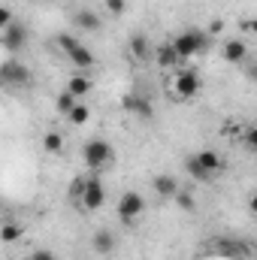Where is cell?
<instances>
[{
    "label": "cell",
    "mask_w": 257,
    "mask_h": 260,
    "mask_svg": "<svg viewBox=\"0 0 257 260\" xmlns=\"http://www.w3.org/2000/svg\"><path fill=\"white\" fill-rule=\"evenodd\" d=\"M173 46H176L179 58L188 61V58H197L200 52H206V46H209V34L200 30V27H188V30H182V34L173 37Z\"/></svg>",
    "instance_id": "cell-1"
},
{
    "label": "cell",
    "mask_w": 257,
    "mask_h": 260,
    "mask_svg": "<svg viewBox=\"0 0 257 260\" xmlns=\"http://www.w3.org/2000/svg\"><path fill=\"white\" fill-rule=\"evenodd\" d=\"M82 157H85V164H88L94 173H100V170H106V167L115 160V148H112L106 139H88L85 148H82Z\"/></svg>",
    "instance_id": "cell-2"
},
{
    "label": "cell",
    "mask_w": 257,
    "mask_h": 260,
    "mask_svg": "<svg viewBox=\"0 0 257 260\" xmlns=\"http://www.w3.org/2000/svg\"><path fill=\"white\" fill-rule=\"evenodd\" d=\"M58 46L64 49V55L76 67H82V70H91V67H94V52H91L79 37H73V34H58Z\"/></svg>",
    "instance_id": "cell-3"
},
{
    "label": "cell",
    "mask_w": 257,
    "mask_h": 260,
    "mask_svg": "<svg viewBox=\"0 0 257 260\" xmlns=\"http://www.w3.org/2000/svg\"><path fill=\"white\" fill-rule=\"evenodd\" d=\"M209 254H215L221 260H248L251 245L242 242V239H233V236H221V239L209 242Z\"/></svg>",
    "instance_id": "cell-4"
},
{
    "label": "cell",
    "mask_w": 257,
    "mask_h": 260,
    "mask_svg": "<svg viewBox=\"0 0 257 260\" xmlns=\"http://www.w3.org/2000/svg\"><path fill=\"white\" fill-rule=\"evenodd\" d=\"M170 91H173V97L176 100H194L197 94H200V76L194 73V70H182L173 82H170Z\"/></svg>",
    "instance_id": "cell-5"
},
{
    "label": "cell",
    "mask_w": 257,
    "mask_h": 260,
    "mask_svg": "<svg viewBox=\"0 0 257 260\" xmlns=\"http://www.w3.org/2000/svg\"><path fill=\"white\" fill-rule=\"evenodd\" d=\"M79 203H82V209H88V212H97V209L106 203V188H103V182H100L97 173L85 179V188H82Z\"/></svg>",
    "instance_id": "cell-6"
},
{
    "label": "cell",
    "mask_w": 257,
    "mask_h": 260,
    "mask_svg": "<svg viewBox=\"0 0 257 260\" xmlns=\"http://www.w3.org/2000/svg\"><path fill=\"white\" fill-rule=\"evenodd\" d=\"M118 218L121 221H136L142 212H145V197L139 194V191H127V194H121V200H118Z\"/></svg>",
    "instance_id": "cell-7"
},
{
    "label": "cell",
    "mask_w": 257,
    "mask_h": 260,
    "mask_svg": "<svg viewBox=\"0 0 257 260\" xmlns=\"http://www.w3.org/2000/svg\"><path fill=\"white\" fill-rule=\"evenodd\" d=\"M0 79H3V85H9V88L27 85V82H30V70L24 64H18L15 58H6V61L0 64Z\"/></svg>",
    "instance_id": "cell-8"
},
{
    "label": "cell",
    "mask_w": 257,
    "mask_h": 260,
    "mask_svg": "<svg viewBox=\"0 0 257 260\" xmlns=\"http://www.w3.org/2000/svg\"><path fill=\"white\" fill-rule=\"evenodd\" d=\"M0 43H3V49L12 55V52H21L24 46H27V30H24V24H18V21H12L6 30H0Z\"/></svg>",
    "instance_id": "cell-9"
},
{
    "label": "cell",
    "mask_w": 257,
    "mask_h": 260,
    "mask_svg": "<svg viewBox=\"0 0 257 260\" xmlns=\"http://www.w3.org/2000/svg\"><path fill=\"white\" fill-rule=\"evenodd\" d=\"M221 58L227 61V64H245L248 61V46H245V40H239V37H233V40H227L224 43V49H221Z\"/></svg>",
    "instance_id": "cell-10"
},
{
    "label": "cell",
    "mask_w": 257,
    "mask_h": 260,
    "mask_svg": "<svg viewBox=\"0 0 257 260\" xmlns=\"http://www.w3.org/2000/svg\"><path fill=\"white\" fill-rule=\"evenodd\" d=\"M194 157H197V164H200L209 176H218V173L224 170V157H221L218 151H212V148H203V151H197Z\"/></svg>",
    "instance_id": "cell-11"
},
{
    "label": "cell",
    "mask_w": 257,
    "mask_h": 260,
    "mask_svg": "<svg viewBox=\"0 0 257 260\" xmlns=\"http://www.w3.org/2000/svg\"><path fill=\"white\" fill-rule=\"evenodd\" d=\"M151 188H154V194L160 197V200H176V194H179V182L173 176H154Z\"/></svg>",
    "instance_id": "cell-12"
},
{
    "label": "cell",
    "mask_w": 257,
    "mask_h": 260,
    "mask_svg": "<svg viewBox=\"0 0 257 260\" xmlns=\"http://www.w3.org/2000/svg\"><path fill=\"white\" fill-rule=\"evenodd\" d=\"M73 24H76L79 30H100V27H103L100 15H97V12H91V9H76Z\"/></svg>",
    "instance_id": "cell-13"
},
{
    "label": "cell",
    "mask_w": 257,
    "mask_h": 260,
    "mask_svg": "<svg viewBox=\"0 0 257 260\" xmlns=\"http://www.w3.org/2000/svg\"><path fill=\"white\" fill-rule=\"evenodd\" d=\"M154 61L167 70V67H176L182 58H179V52H176V46H173V43H164V46H157V49H154Z\"/></svg>",
    "instance_id": "cell-14"
},
{
    "label": "cell",
    "mask_w": 257,
    "mask_h": 260,
    "mask_svg": "<svg viewBox=\"0 0 257 260\" xmlns=\"http://www.w3.org/2000/svg\"><path fill=\"white\" fill-rule=\"evenodd\" d=\"M91 245H94L97 254H112V251H115V236H112L109 230H97V233L91 236Z\"/></svg>",
    "instance_id": "cell-15"
},
{
    "label": "cell",
    "mask_w": 257,
    "mask_h": 260,
    "mask_svg": "<svg viewBox=\"0 0 257 260\" xmlns=\"http://www.w3.org/2000/svg\"><path fill=\"white\" fill-rule=\"evenodd\" d=\"M130 55L136 58V61H145V58H151L154 52H151V46H148V40H145V34H136L133 40H130Z\"/></svg>",
    "instance_id": "cell-16"
},
{
    "label": "cell",
    "mask_w": 257,
    "mask_h": 260,
    "mask_svg": "<svg viewBox=\"0 0 257 260\" xmlns=\"http://www.w3.org/2000/svg\"><path fill=\"white\" fill-rule=\"evenodd\" d=\"M124 109L142 115V118H151V103H148L145 97H124Z\"/></svg>",
    "instance_id": "cell-17"
},
{
    "label": "cell",
    "mask_w": 257,
    "mask_h": 260,
    "mask_svg": "<svg viewBox=\"0 0 257 260\" xmlns=\"http://www.w3.org/2000/svg\"><path fill=\"white\" fill-rule=\"evenodd\" d=\"M67 91H70L76 100H82V97L91 91V79H88V76H73V79L67 82Z\"/></svg>",
    "instance_id": "cell-18"
},
{
    "label": "cell",
    "mask_w": 257,
    "mask_h": 260,
    "mask_svg": "<svg viewBox=\"0 0 257 260\" xmlns=\"http://www.w3.org/2000/svg\"><path fill=\"white\" fill-rule=\"evenodd\" d=\"M43 148H46L49 154H61V151H64V136L55 133V130H49V133L43 136Z\"/></svg>",
    "instance_id": "cell-19"
},
{
    "label": "cell",
    "mask_w": 257,
    "mask_h": 260,
    "mask_svg": "<svg viewBox=\"0 0 257 260\" xmlns=\"http://www.w3.org/2000/svg\"><path fill=\"white\" fill-rule=\"evenodd\" d=\"M70 118V124H76V127H82V124H88L91 121V109L85 106V103H76V109L67 115Z\"/></svg>",
    "instance_id": "cell-20"
},
{
    "label": "cell",
    "mask_w": 257,
    "mask_h": 260,
    "mask_svg": "<svg viewBox=\"0 0 257 260\" xmlns=\"http://www.w3.org/2000/svg\"><path fill=\"white\" fill-rule=\"evenodd\" d=\"M21 233H24V230H21L15 221H6V224H3V230H0V239H3L6 245H12L15 239H21Z\"/></svg>",
    "instance_id": "cell-21"
},
{
    "label": "cell",
    "mask_w": 257,
    "mask_h": 260,
    "mask_svg": "<svg viewBox=\"0 0 257 260\" xmlns=\"http://www.w3.org/2000/svg\"><path fill=\"white\" fill-rule=\"evenodd\" d=\"M185 170H188V173H191L194 179H197V182H212V176H209V173H206V170H203V167H200V164H197V157H188V160H185Z\"/></svg>",
    "instance_id": "cell-22"
},
{
    "label": "cell",
    "mask_w": 257,
    "mask_h": 260,
    "mask_svg": "<svg viewBox=\"0 0 257 260\" xmlns=\"http://www.w3.org/2000/svg\"><path fill=\"white\" fill-rule=\"evenodd\" d=\"M76 103H79V100H76V97H73L70 91H61V94H58V100H55L58 112H64V115H70V112L76 109Z\"/></svg>",
    "instance_id": "cell-23"
},
{
    "label": "cell",
    "mask_w": 257,
    "mask_h": 260,
    "mask_svg": "<svg viewBox=\"0 0 257 260\" xmlns=\"http://www.w3.org/2000/svg\"><path fill=\"white\" fill-rule=\"evenodd\" d=\"M242 142H245V148H248L251 154H257V124L245 127V133H242Z\"/></svg>",
    "instance_id": "cell-24"
},
{
    "label": "cell",
    "mask_w": 257,
    "mask_h": 260,
    "mask_svg": "<svg viewBox=\"0 0 257 260\" xmlns=\"http://www.w3.org/2000/svg\"><path fill=\"white\" fill-rule=\"evenodd\" d=\"M103 6H106L109 15H124L127 12V0H103Z\"/></svg>",
    "instance_id": "cell-25"
},
{
    "label": "cell",
    "mask_w": 257,
    "mask_h": 260,
    "mask_svg": "<svg viewBox=\"0 0 257 260\" xmlns=\"http://www.w3.org/2000/svg\"><path fill=\"white\" fill-rule=\"evenodd\" d=\"M176 203H179V209H185V212H194V209H197V200H194L188 191H179V194H176Z\"/></svg>",
    "instance_id": "cell-26"
},
{
    "label": "cell",
    "mask_w": 257,
    "mask_h": 260,
    "mask_svg": "<svg viewBox=\"0 0 257 260\" xmlns=\"http://www.w3.org/2000/svg\"><path fill=\"white\" fill-rule=\"evenodd\" d=\"M12 21H15V18H12V9H9V6H3V9H0V30H6Z\"/></svg>",
    "instance_id": "cell-27"
},
{
    "label": "cell",
    "mask_w": 257,
    "mask_h": 260,
    "mask_svg": "<svg viewBox=\"0 0 257 260\" xmlns=\"http://www.w3.org/2000/svg\"><path fill=\"white\" fill-rule=\"evenodd\" d=\"M30 257L34 260H55L52 251H46V248H37V251H30Z\"/></svg>",
    "instance_id": "cell-28"
},
{
    "label": "cell",
    "mask_w": 257,
    "mask_h": 260,
    "mask_svg": "<svg viewBox=\"0 0 257 260\" xmlns=\"http://www.w3.org/2000/svg\"><path fill=\"white\" fill-rule=\"evenodd\" d=\"M242 67H245V73H248V76H251V79L257 82V67H254V64H248V61H245Z\"/></svg>",
    "instance_id": "cell-29"
},
{
    "label": "cell",
    "mask_w": 257,
    "mask_h": 260,
    "mask_svg": "<svg viewBox=\"0 0 257 260\" xmlns=\"http://www.w3.org/2000/svg\"><path fill=\"white\" fill-rule=\"evenodd\" d=\"M248 209H251V215H257V194L248 197Z\"/></svg>",
    "instance_id": "cell-30"
},
{
    "label": "cell",
    "mask_w": 257,
    "mask_h": 260,
    "mask_svg": "<svg viewBox=\"0 0 257 260\" xmlns=\"http://www.w3.org/2000/svg\"><path fill=\"white\" fill-rule=\"evenodd\" d=\"M245 30H251V34H257V18H254V21H248V24H245Z\"/></svg>",
    "instance_id": "cell-31"
},
{
    "label": "cell",
    "mask_w": 257,
    "mask_h": 260,
    "mask_svg": "<svg viewBox=\"0 0 257 260\" xmlns=\"http://www.w3.org/2000/svg\"><path fill=\"white\" fill-rule=\"evenodd\" d=\"M21 260H34V257H21Z\"/></svg>",
    "instance_id": "cell-32"
}]
</instances>
